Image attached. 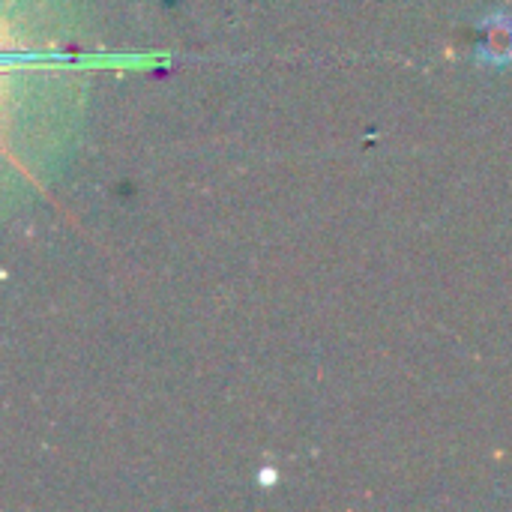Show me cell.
<instances>
[{
  "mask_svg": "<svg viewBox=\"0 0 512 512\" xmlns=\"http://www.w3.org/2000/svg\"><path fill=\"white\" fill-rule=\"evenodd\" d=\"M483 36H486V42H498V45H501V57H498V60H510L512 24L507 21V18H495V21H489V24H486V30H483Z\"/></svg>",
  "mask_w": 512,
  "mask_h": 512,
  "instance_id": "obj_1",
  "label": "cell"
}]
</instances>
